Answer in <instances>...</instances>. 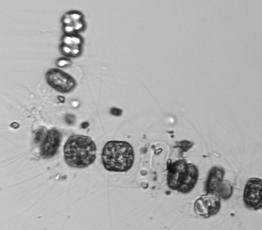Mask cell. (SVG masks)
<instances>
[{
	"instance_id": "1",
	"label": "cell",
	"mask_w": 262,
	"mask_h": 230,
	"mask_svg": "<svg viewBox=\"0 0 262 230\" xmlns=\"http://www.w3.org/2000/svg\"><path fill=\"white\" fill-rule=\"evenodd\" d=\"M96 144L90 136L74 135L67 140L64 147V159L70 167L88 168L96 159Z\"/></svg>"
},
{
	"instance_id": "2",
	"label": "cell",
	"mask_w": 262,
	"mask_h": 230,
	"mask_svg": "<svg viewBox=\"0 0 262 230\" xmlns=\"http://www.w3.org/2000/svg\"><path fill=\"white\" fill-rule=\"evenodd\" d=\"M101 159L104 168L108 172H128L134 165L133 147L127 142L112 140L105 144Z\"/></svg>"
},
{
	"instance_id": "3",
	"label": "cell",
	"mask_w": 262,
	"mask_h": 230,
	"mask_svg": "<svg viewBox=\"0 0 262 230\" xmlns=\"http://www.w3.org/2000/svg\"><path fill=\"white\" fill-rule=\"evenodd\" d=\"M167 184L170 188L187 194L195 188L199 177V170L195 164L187 163L184 160L167 162Z\"/></svg>"
},
{
	"instance_id": "4",
	"label": "cell",
	"mask_w": 262,
	"mask_h": 230,
	"mask_svg": "<svg viewBox=\"0 0 262 230\" xmlns=\"http://www.w3.org/2000/svg\"><path fill=\"white\" fill-rule=\"evenodd\" d=\"M46 79L50 87L62 93H69L77 86V81L73 76L58 68L49 70Z\"/></svg>"
},
{
	"instance_id": "5",
	"label": "cell",
	"mask_w": 262,
	"mask_h": 230,
	"mask_svg": "<svg viewBox=\"0 0 262 230\" xmlns=\"http://www.w3.org/2000/svg\"><path fill=\"white\" fill-rule=\"evenodd\" d=\"M262 180L253 177L247 181L243 193V202L248 210L257 211L261 208Z\"/></svg>"
},
{
	"instance_id": "6",
	"label": "cell",
	"mask_w": 262,
	"mask_h": 230,
	"mask_svg": "<svg viewBox=\"0 0 262 230\" xmlns=\"http://www.w3.org/2000/svg\"><path fill=\"white\" fill-rule=\"evenodd\" d=\"M221 208V198L214 193L202 195L194 204V210L196 214L204 218H209L216 215Z\"/></svg>"
},
{
	"instance_id": "7",
	"label": "cell",
	"mask_w": 262,
	"mask_h": 230,
	"mask_svg": "<svg viewBox=\"0 0 262 230\" xmlns=\"http://www.w3.org/2000/svg\"><path fill=\"white\" fill-rule=\"evenodd\" d=\"M62 29L66 35H76L84 31L86 24L81 12L73 10L66 12L61 18Z\"/></svg>"
},
{
	"instance_id": "8",
	"label": "cell",
	"mask_w": 262,
	"mask_h": 230,
	"mask_svg": "<svg viewBox=\"0 0 262 230\" xmlns=\"http://www.w3.org/2000/svg\"><path fill=\"white\" fill-rule=\"evenodd\" d=\"M61 139L62 134L60 131L56 129L49 130L47 138L41 144L40 156L46 159L52 158L56 155L60 146Z\"/></svg>"
},
{
	"instance_id": "9",
	"label": "cell",
	"mask_w": 262,
	"mask_h": 230,
	"mask_svg": "<svg viewBox=\"0 0 262 230\" xmlns=\"http://www.w3.org/2000/svg\"><path fill=\"white\" fill-rule=\"evenodd\" d=\"M225 176V170L221 166H214L211 169L206 182V193L215 194L219 186L223 181Z\"/></svg>"
},
{
	"instance_id": "10",
	"label": "cell",
	"mask_w": 262,
	"mask_h": 230,
	"mask_svg": "<svg viewBox=\"0 0 262 230\" xmlns=\"http://www.w3.org/2000/svg\"><path fill=\"white\" fill-rule=\"evenodd\" d=\"M83 44V37L80 36L79 34H76V35H66V34H64V35L61 37V45L70 47L71 48H82Z\"/></svg>"
},
{
	"instance_id": "11",
	"label": "cell",
	"mask_w": 262,
	"mask_h": 230,
	"mask_svg": "<svg viewBox=\"0 0 262 230\" xmlns=\"http://www.w3.org/2000/svg\"><path fill=\"white\" fill-rule=\"evenodd\" d=\"M233 186L228 181H223L218 187L216 194L219 197L223 199H229L233 194Z\"/></svg>"
},
{
	"instance_id": "12",
	"label": "cell",
	"mask_w": 262,
	"mask_h": 230,
	"mask_svg": "<svg viewBox=\"0 0 262 230\" xmlns=\"http://www.w3.org/2000/svg\"><path fill=\"white\" fill-rule=\"evenodd\" d=\"M59 49H60L61 53L66 57H78L82 53V48L74 49L62 45H60Z\"/></svg>"
},
{
	"instance_id": "13",
	"label": "cell",
	"mask_w": 262,
	"mask_h": 230,
	"mask_svg": "<svg viewBox=\"0 0 262 230\" xmlns=\"http://www.w3.org/2000/svg\"><path fill=\"white\" fill-rule=\"evenodd\" d=\"M48 131L46 128L40 127L37 130L35 133V142L36 144H43L45 139L47 138Z\"/></svg>"
},
{
	"instance_id": "14",
	"label": "cell",
	"mask_w": 262,
	"mask_h": 230,
	"mask_svg": "<svg viewBox=\"0 0 262 230\" xmlns=\"http://www.w3.org/2000/svg\"><path fill=\"white\" fill-rule=\"evenodd\" d=\"M72 65V61L68 58H60L56 61V66L58 68H66Z\"/></svg>"
},
{
	"instance_id": "15",
	"label": "cell",
	"mask_w": 262,
	"mask_h": 230,
	"mask_svg": "<svg viewBox=\"0 0 262 230\" xmlns=\"http://www.w3.org/2000/svg\"><path fill=\"white\" fill-rule=\"evenodd\" d=\"M65 120L68 124L73 125L75 121V117L74 115L68 114L65 117Z\"/></svg>"
},
{
	"instance_id": "16",
	"label": "cell",
	"mask_w": 262,
	"mask_h": 230,
	"mask_svg": "<svg viewBox=\"0 0 262 230\" xmlns=\"http://www.w3.org/2000/svg\"><path fill=\"white\" fill-rule=\"evenodd\" d=\"M111 113L116 116H119L122 113V111L117 108H112L111 109Z\"/></svg>"
},
{
	"instance_id": "17",
	"label": "cell",
	"mask_w": 262,
	"mask_h": 230,
	"mask_svg": "<svg viewBox=\"0 0 262 230\" xmlns=\"http://www.w3.org/2000/svg\"><path fill=\"white\" fill-rule=\"evenodd\" d=\"M89 126H90V123L88 122L84 121L82 123L81 128L83 129H86Z\"/></svg>"
},
{
	"instance_id": "18",
	"label": "cell",
	"mask_w": 262,
	"mask_h": 230,
	"mask_svg": "<svg viewBox=\"0 0 262 230\" xmlns=\"http://www.w3.org/2000/svg\"><path fill=\"white\" fill-rule=\"evenodd\" d=\"M58 100L61 103H64L65 102V98L63 96H58Z\"/></svg>"
},
{
	"instance_id": "19",
	"label": "cell",
	"mask_w": 262,
	"mask_h": 230,
	"mask_svg": "<svg viewBox=\"0 0 262 230\" xmlns=\"http://www.w3.org/2000/svg\"><path fill=\"white\" fill-rule=\"evenodd\" d=\"M11 127L13 128V129H16L19 127V125L18 124V123L13 122V123H11Z\"/></svg>"
},
{
	"instance_id": "20",
	"label": "cell",
	"mask_w": 262,
	"mask_h": 230,
	"mask_svg": "<svg viewBox=\"0 0 262 230\" xmlns=\"http://www.w3.org/2000/svg\"><path fill=\"white\" fill-rule=\"evenodd\" d=\"M261 208L262 210V195H261Z\"/></svg>"
}]
</instances>
